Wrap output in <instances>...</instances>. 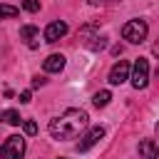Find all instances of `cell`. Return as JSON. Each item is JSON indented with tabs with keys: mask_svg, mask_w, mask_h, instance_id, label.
Segmentation results:
<instances>
[{
	"mask_svg": "<svg viewBox=\"0 0 159 159\" xmlns=\"http://www.w3.org/2000/svg\"><path fill=\"white\" fill-rule=\"evenodd\" d=\"M87 112L84 109H77V107H72V109H65L60 117H55L52 122H50V134L55 137V139H75V137H80V132L87 127Z\"/></svg>",
	"mask_w": 159,
	"mask_h": 159,
	"instance_id": "obj_1",
	"label": "cell"
},
{
	"mask_svg": "<svg viewBox=\"0 0 159 159\" xmlns=\"http://www.w3.org/2000/svg\"><path fill=\"white\" fill-rule=\"evenodd\" d=\"M147 32H149V25L144 20H129L124 27H122V37L132 45H139L147 40Z\"/></svg>",
	"mask_w": 159,
	"mask_h": 159,
	"instance_id": "obj_2",
	"label": "cell"
},
{
	"mask_svg": "<svg viewBox=\"0 0 159 159\" xmlns=\"http://www.w3.org/2000/svg\"><path fill=\"white\" fill-rule=\"evenodd\" d=\"M149 84V60L147 57H137V62L132 65V87L134 89H144Z\"/></svg>",
	"mask_w": 159,
	"mask_h": 159,
	"instance_id": "obj_3",
	"label": "cell"
},
{
	"mask_svg": "<svg viewBox=\"0 0 159 159\" xmlns=\"http://www.w3.org/2000/svg\"><path fill=\"white\" fill-rule=\"evenodd\" d=\"M25 154V139L12 134L5 139V144L0 147V159H22Z\"/></svg>",
	"mask_w": 159,
	"mask_h": 159,
	"instance_id": "obj_4",
	"label": "cell"
},
{
	"mask_svg": "<svg viewBox=\"0 0 159 159\" xmlns=\"http://www.w3.org/2000/svg\"><path fill=\"white\" fill-rule=\"evenodd\" d=\"M65 35H67V22H65V20H52V22L45 27V32H42L45 42H57V40L65 37Z\"/></svg>",
	"mask_w": 159,
	"mask_h": 159,
	"instance_id": "obj_5",
	"label": "cell"
},
{
	"mask_svg": "<svg viewBox=\"0 0 159 159\" xmlns=\"http://www.w3.org/2000/svg\"><path fill=\"white\" fill-rule=\"evenodd\" d=\"M107 80H109V84H122V82H127V80H129V62H124V60L114 62Z\"/></svg>",
	"mask_w": 159,
	"mask_h": 159,
	"instance_id": "obj_6",
	"label": "cell"
},
{
	"mask_svg": "<svg viewBox=\"0 0 159 159\" xmlns=\"http://www.w3.org/2000/svg\"><path fill=\"white\" fill-rule=\"evenodd\" d=\"M102 137H104V127H92V129L82 137V142L77 144V149H80V152H87V149H89V147H94Z\"/></svg>",
	"mask_w": 159,
	"mask_h": 159,
	"instance_id": "obj_7",
	"label": "cell"
},
{
	"mask_svg": "<svg viewBox=\"0 0 159 159\" xmlns=\"http://www.w3.org/2000/svg\"><path fill=\"white\" fill-rule=\"evenodd\" d=\"M20 40H25L27 42V47H37L40 45V30L35 27V25H22L20 27Z\"/></svg>",
	"mask_w": 159,
	"mask_h": 159,
	"instance_id": "obj_8",
	"label": "cell"
},
{
	"mask_svg": "<svg viewBox=\"0 0 159 159\" xmlns=\"http://www.w3.org/2000/svg\"><path fill=\"white\" fill-rule=\"evenodd\" d=\"M159 157V147L152 139H142L139 142V159H157Z\"/></svg>",
	"mask_w": 159,
	"mask_h": 159,
	"instance_id": "obj_9",
	"label": "cell"
},
{
	"mask_svg": "<svg viewBox=\"0 0 159 159\" xmlns=\"http://www.w3.org/2000/svg\"><path fill=\"white\" fill-rule=\"evenodd\" d=\"M45 72H62L65 70V57L62 55H50L45 62H42Z\"/></svg>",
	"mask_w": 159,
	"mask_h": 159,
	"instance_id": "obj_10",
	"label": "cell"
},
{
	"mask_svg": "<svg viewBox=\"0 0 159 159\" xmlns=\"http://www.w3.org/2000/svg\"><path fill=\"white\" fill-rule=\"evenodd\" d=\"M0 122H5V124H10V127H17V124L22 122V117H20V112H15V109H5V112H0Z\"/></svg>",
	"mask_w": 159,
	"mask_h": 159,
	"instance_id": "obj_11",
	"label": "cell"
},
{
	"mask_svg": "<svg viewBox=\"0 0 159 159\" xmlns=\"http://www.w3.org/2000/svg\"><path fill=\"white\" fill-rule=\"evenodd\" d=\"M109 99H112V92H109V89H99V92L92 97V104H94V107H107Z\"/></svg>",
	"mask_w": 159,
	"mask_h": 159,
	"instance_id": "obj_12",
	"label": "cell"
},
{
	"mask_svg": "<svg viewBox=\"0 0 159 159\" xmlns=\"http://www.w3.org/2000/svg\"><path fill=\"white\" fill-rule=\"evenodd\" d=\"M17 7L15 5H0V20H5V17H17Z\"/></svg>",
	"mask_w": 159,
	"mask_h": 159,
	"instance_id": "obj_13",
	"label": "cell"
},
{
	"mask_svg": "<svg viewBox=\"0 0 159 159\" xmlns=\"http://www.w3.org/2000/svg\"><path fill=\"white\" fill-rule=\"evenodd\" d=\"M22 7L27 12H37L40 10V0H22Z\"/></svg>",
	"mask_w": 159,
	"mask_h": 159,
	"instance_id": "obj_14",
	"label": "cell"
},
{
	"mask_svg": "<svg viewBox=\"0 0 159 159\" xmlns=\"http://www.w3.org/2000/svg\"><path fill=\"white\" fill-rule=\"evenodd\" d=\"M25 134H27V137H35V134H37V124L27 119V122H25Z\"/></svg>",
	"mask_w": 159,
	"mask_h": 159,
	"instance_id": "obj_15",
	"label": "cell"
},
{
	"mask_svg": "<svg viewBox=\"0 0 159 159\" xmlns=\"http://www.w3.org/2000/svg\"><path fill=\"white\" fill-rule=\"evenodd\" d=\"M119 0H89V5H114Z\"/></svg>",
	"mask_w": 159,
	"mask_h": 159,
	"instance_id": "obj_16",
	"label": "cell"
},
{
	"mask_svg": "<svg viewBox=\"0 0 159 159\" xmlns=\"http://www.w3.org/2000/svg\"><path fill=\"white\" fill-rule=\"evenodd\" d=\"M45 82H47L45 77H32V87H42Z\"/></svg>",
	"mask_w": 159,
	"mask_h": 159,
	"instance_id": "obj_17",
	"label": "cell"
},
{
	"mask_svg": "<svg viewBox=\"0 0 159 159\" xmlns=\"http://www.w3.org/2000/svg\"><path fill=\"white\" fill-rule=\"evenodd\" d=\"M30 97H32V94H30V92H27V89H25V92H22V94H20V102H22V104H27V102H30Z\"/></svg>",
	"mask_w": 159,
	"mask_h": 159,
	"instance_id": "obj_18",
	"label": "cell"
},
{
	"mask_svg": "<svg viewBox=\"0 0 159 159\" xmlns=\"http://www.w3.org/2000/svg\"><path fill=\"white\" fill-rule=\"evenodd\" d=\"M154 52H157V55H159V42H157V45H154Z\"/></svg>",
	"mask_w": 159,
	"mask_h": 159,
	"instance_id": "obj_19",
	"label": "cell"
},
{
	"mask_svg": "<svg viewBox=\"0 0 159 159\" xmlns=\"http://www.w3.org/2000/svg\"><path fill=\"white\" fill-rule=\"evenodd\" d=\"M157 134H159V124H157Z\"/></svg>",
	"mask_w": 159,
	"mask_h": 159,
	"instance_id": "obj_20",
	"label": "cell"
},
{
	"mask_svg": "<svg viewBox=\"0 0 159 159\" xmlns=\"http://www.w3.org/2000/svg\"><path fill=\"white\" fill-rule=\"evenodd\" d=\"M60 159H65V157H60Z\"/></svg>",
	"mask_w": 159,
	"mask_h": 159,
	"instance_id": "obj_21",
	"label": "cell"
}]
</instances>
